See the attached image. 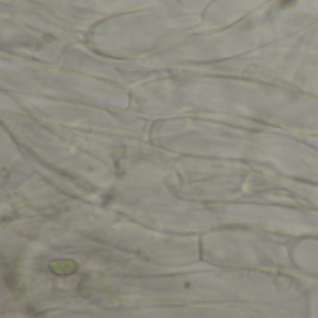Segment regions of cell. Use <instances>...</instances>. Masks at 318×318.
<instances>
[{
	"instance_id": "obj_1",
	"label": "cell",
	"mask_w": 318,
	"mask_h": 318,
	"mask_svg": "<svg viewBox=\"0 0 318 318\" xmlns=\"http://www.w3.org/2000/svg\"><path fill=\"white\" fill-rule=\"evenodd\" d=\"M76 262L69 259H61V260H52L50 262V270L54 273H60V275H69L73 272H76Z\"/></svg>"
},
{
	"instance_id": "obj_2",
	"label": "cell",
	"mask_w": 318,
	"mask_h": 318,
	"mask_svg": "<svg viewBox=\"0 0 318 318\" xmlns=\"http://www.w3.org/2000/svg\"><path fill=\"white\" fill-rule=\"evenodd\" d=\"M296 0H281V8H288V6H292Z\"/></svg>"
}]
</instances>
